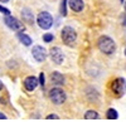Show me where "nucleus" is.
I'll return each instance as SVG.
<instances>
[{
    "label": "nucleus",
    "instance_id": "1",
    "mask_svg": "<svg viewBox=\"0 0 126 122\" xmlns=\"http://www.w3.org/2000/svg\"><path fill=\"white\" fill-rule=\"evenodd\" d=\"M97 47L103 54H107V55L112 54L115 50H116V43L113 42L112 38H110L107 35H102V37L98 38Z\"/></svg>",
    "mask_w": 126,
    "mask_h": 122
},
{
    "label": "nucleus",
    "instance_id": "2",
    "mask_svg": "<svg viewBox=\"0 0 126 122\" xmlns=\"http://www.w3.org/2000/svg\"><path fill=\"white\" fill-rule=\"evenodd\" d=\"M110 88H111V92L113 93L115 97L121 98L126 93V79L122 77L115 78L110 84Z\"/></svg>",
    "mask_w": 126,
    "mask_h": 122
},
{
    "label": "nucleus",
    "instance_id": "3",
    "mask_svg": "<svg viewBox=\"0 0 126 122\" xmlns=\"http://www.w3.org/2000/svg\"><path fill=\"white\" fill-rule=\"evenodd\" d=\"M48 96H49V99H50L52 102H53V105H56V106L63 105V103L66 102V99H67L66 92H64V91H63L62 88H59V87L52 88V89L49 91Z\"/></svg>",
    "mask_w": 126,
    "mask_h": 122
},
{
    "label": "nucleus",
    "instance_id": "4",
    "mask_svg": "<svg viewBox=\"0 0 126 122\" xmlns=\"http://www.w3.org/2000/svg\"><path fill=\"white\" fill-rule=\"evenodd\" d=\"M61 38H62V42L66 45L72 47L77 40V33L72 27H64L61 32Z\"/></svg>",
    "mask_w": 126,
    "mask_h": 122
},
{
    "label": "nucleus",
    "instance_id": "5",
    "mask_svg": "<svg viewBox=\"0 0 126 122\" xmlns=\"http://www.w3.org/2000/svg\"><path fill=\"white\" fill-rule=\"evenodd\" d=\"M37 24L39 25V28L48 30L53 25V16H52L48 12H42L38 14L37 16Z\"/></svg>",
    "mask_w": 126,
    "mask_h": 122
},
{
    "label": "nucleus",
    "instance_id": "6",
    "mask_svg": "<svg viewBox=\"0 0 126 122\" xmlns=\"http://www.w3.org/2000/svg\"><path fill=\"white\" fill-rule=\"evenodd\" d=\"M4 22L8 25V28H10L12 30H15V32H23L24 30L23 23L20 22V20H18L16 18L12 16V15H6L5 19H4Z\"/></svg>",
    "mask_w": 126,
    "mask_h": 122
},
{
    "label": "nucleus",
    "instance_id": "7",
    "mask_svg": "<svg viewBox=\"0 0 126 122\" xmlns=\"http://www.w3.org/2000/svg\"><path fill=\"white\" fill-rule=\"evenodd\" d=\"M32 55H33V58L37 60V62L42 63V62H44V60L47 59L48 52H47V49L44 47H42V45H34L33 48H32Z\"/></svg>",
    "mask_w": 126,
    "mask_h": 122
},
{
    "label": "nucleus",
    "instance_id": "8",
    "mask_svg": "<svg viewBox=\"0 0 126 122\" xmlns=\"http://www.w3.org/2000/svg\"><path fill=\"white\" fill-rule=\"evenodd\" d=\"M49 55H50V59L53 60V63H56V64H62V63H63V60H64V55H63L62 49L58 48V47L50 48V50H49Z\"/></svg>",
    "mask_w": 126,
    "mask_h": 122
},
{
    "label": "nucleus",
    "instance_id": "9",
    "mask_svg": "<svg viewBox=\"0 0 126 122\" xmlns=\"http://www.w3.org/2000/svg\"><path fill=\"white\" fill-rule=\"evenodd\" d=\"M23 86H24V88L28 91V92H33V91L39 86V81H38V78L34 77V76H28V77L24 79Z\"/></svg>",
    "mask_w": 126,
    "mask_h": 122
},
{
    "label": "nucleus",
    "instance_id": "10",
    "mask_svg": "<svg viewBox=\"0 0 126 122\" xmlns=\"http://www.w3.org/2000/svg\"><path fill=\"white\" fill-rule=\"evenodd\" d=\"M68 5L69 8L76 13H79L85 8V4H83V0H68Z\"/></svg>",
    "mask_w": 126,
    "mask_h": 122
},
{
    "label": "nucleus",
    "instance_id": "11",
    "mask_svg": "<svg viewBox=\"0 0 126 122\" xmlns=\"http://www.w3.org/2000/svg\"><path fill=\"white\" fill-rule=\"evenodd\" d=\"M16 37H18V39H19V42L22 43L23 45H25V47H30V45H32V43H33L32 38H30L28 34L23 33V32H18Z\"/></svg>",
    "mask_w": 126,
    "mask_h": 122
},
{
    "label": "nucleus",
    "instance_id": "12",
    "mask_svg": "<svg viewBox=\"0 0 126 122\" xmlns=\"http://www.w3.org/2000/svg\"><path fill=\"white\" fill-rule=\"evenodd\" d=\"M50 81H52V83H54L57 86H62V84H64V76L59 72H53L50 74Z\"/></svg>",
    "mask_w": 126,
    "mask_h": 122
},
{
    "label": "nucleus",
    "instance_id": "13",
    "mask_svg": "<svg viewBox=\"0 0 126 122\" xmlns=\"http://www.w3.org/2000/svg\"><path fill=\"white\" fill-rule=\"evenodd\" d=\"M22 16H23L24 22H27V23H29V24H33V23H34V16H33V14H32V12H30L29 9L22 10Z\"/></svg>",
    "mask_w": 126,
    "mask_h": 122
},
{
    "label": "nucleus",
    "instance_id": "14",
    "mask_svg": "<svg viewBox=\"0 0 126 122\" xmlns=\"http://www.w3.org/2000/svg\"><path fill=\"white\" fill-rule=\"evenodd\" d=\"M85 117L86 120H98L100 118V113L97 112V111H94V109H88L86 111V113H85Z\"/></svg>",
    "mask_w": 126,
    "mask_h": 122
},
{
    "label": "nucleus",
    "instance_id": "15",
    "mask_svg": "<svg viewBox=\"0 0 126 122\" xmlns=\"http://www.w3.org/2000/svg\"><path fill=\"white\" fill-rule=\"evenodd\" d=\"M105 115H106L107 120H117L119 118V112H117V109H115V108H109Z\"/></svg>",
    "mask_w": 126,
    "mask_h": 122
},
{
    "label": "nucleus",
    "instance_id": "16",
    "mask_svg": "<svg viewBox=\"0 0 126 122\" xmlns=\"http://www.w3.org/2000/svg\"><path fill=\"white\" fill-rule=\"evenodd\" d=\"M61 15H67V0H61Z\"/></svg>",
    "mask_w": 126,
    "mask_h": 122
},
{
    "label": "nucleus",
    "instance_id": "17",
    "mask_svg": "<svg viewBox=\"0 0 126 122\" xmlns=\"http://www.w3.org/2000/svg\"><path fill=\"white\" fill-rule=\"evenodd\" d=\"M53 39H54V35L52 34V33H46V34L43 35V42H46V43L53 42Z\"/></svg>",
    "mask_w": 126,
    "mask_h": 122
},
{
    "label": "nucleus",
    "instance_id": "18",
    "mask_svg": "<svg viewBox=\"0 0 126 122\" xmlns=\"http://www.w3.org/2000/svg\"><path fill=\"white\" fill-rule=\"evenodd\" d=\"M38 81H39V86H40V87H44V84H46V76H44V73H43V72L39 73Z\"/></svg>",
    "mask_w": 126,
    "mask_h": 122
},
{
    "label": "nucleus",
    "instance_id": "19",
    "mask_svg": "<svg viewBox=\"0 0 126 122\" xmlns=\"http://www.w3.org/2000/svg\"><path fill=\"white\" fill-rule=\"evenodd\" d=\"M0 13H3L5 16L6 15H10V10L9 9H6V8H4V6H1V5H0Z\"/></svg>",
    "mask_w": 126,
    "mask_h": 122
},
{
    "label": "nucleus",
    "instance_id": "20",
    "mask_svg": "<svg viewBox=\"0 0 126 122\" xmlns=\"http://www.w3.org/2000/svg\"><path fill=\"white\" fill-rule=\"evenodd\" d=\"M58 118H59V116L56 115V113H49V115L46 117V120H58Z\"/></svg>",
    "mask_w": 126,
    "mask_h": 122
},
{
    "label": "nucleus",
    "instance_id": "21",
    "mask_svg": "<svg viewBox=\"0 0 126 122\" xmlns=\"http://www.w3.org/2000/svg\"><path fill=\"white\" fill-rule=\"evenodd\" d=\"M8 117H6V115H4L3 112H0V120H6Z\"/></svg>",
    "mask_w": 126,
    "mask_h": 122
},
{
    "label": "nucleus",
    "instance_id": "22",
    "mask_svg": "<svg viewBox=\"0 0 126 122\" xmlns=\"http://www.w3.org/2000/svg\"><path fill=\"white\" fill-rule=\"evenodd\" d=\"M3 88H4V84H3L1 81H0V91H3Z\"/></svg>",
    "mask_w": 126,
    "mask_h": 122
},
{
    "label": "nucleus",
    "instance_id": "23",
    "mask_svg": "<svg viewBox=\"0 0 126 122\" xmlns=\"http://www.w3.org/2000/svg\"><path fill=\"white\" fill-rule=\"evenodd\" d=\"M0 1H3V3H6V1H9V0H0Z\"/></svg>",
    "mask_w": 126,
    "mask_h": 122
},
{
    "label": "nucleus",
    "instance_id": "24",
    "mask_svg": "<svg viewBox=\"0 0 126 122\" xmlns=\"http://www.w3.org/2000/svg\"><path fill=\"white\" fill-rule=\"evenodd\" d=\"M125 55H126V48H125Z\"/></svg>",
    "mask_w": 126,
    "mask_h": 122
},
{
    "label": "nucleus",
    "instance_id": "25",
    "mask_svg": "<svg viewBox=\"0 0 126 122\" xmlns=\"http://www.w3.org/2000/svg\"><path fill=\"white\" fill-rule=\"evenodd\" d=\"M120 1H121V3H124V0H120Z\"/></svg>",
    "mask_w": 126,
    "mask_h": 122
},
{
    "label": "nucleus",
    "instance_id": "26",
    "mask_svg": "<svg viewBox=\"0 0 126 122\" xmlns=\"http://www.w3.org/2000/svg\"><path fill=\"white\" fill-rule=\"evenodd\" d=\"M125 9H126V3H125Z\"/></svg>",
    "mask_w": 126,
    "mask_h": 122
},
{
    "label": "nucleus",
    "instance_id": "27",
    "mask_svg": "<svg viewBox=\"0 0 126 122\" xmlns=\"http://www.w3.org/2000/svg\"><path fill=\"white\" fill-rule=\"evenodd\" d=\"M125 69H126V68H125Z\"/></svg>",
    "mask_w": 126,
    "mask_h": 122
}]
</instances>
